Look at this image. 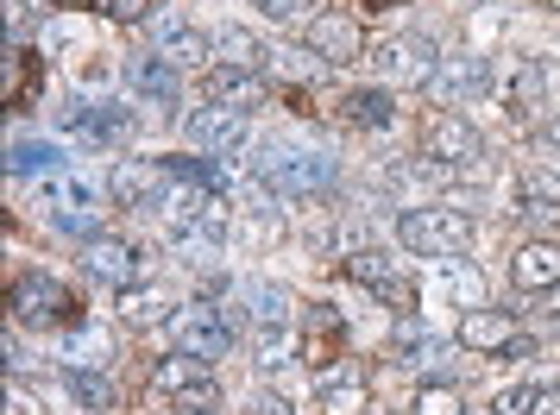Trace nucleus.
<instances>
[{"instance_id":"f257e3e1","label":"nucleus","mask_w":560,"mask_h":415,"mask_svg":"<svg viewBox=\"0 0 560 415\" xmlns=\"http://www.w3.org/2000/svg\"><path fill=\"white\" fill-rule=\"evenodd\" d=\"M472 214H459V208H409L404 221H397V239H404V252L416 259H459L466 246H472Z\"/></svg>"},{"instance_id":"f03ea898","label":"nucleus","mask_w":560,"mask_h":415,"mask_svg":"<svg viewBox=\"0 0 560 415\" xmlns=\"http://www.w3.org/2000/svg\"><path fill=\"white\" fill-rule=\"evenodd\" d=\"M365 63H372V76H378L384 88H429L441 51H434L422 32H397V38H378V45L365 51Z\"/></svg>"},{"instance_id":"7ed1b4c3","label":"nucleus","mask_w":560,"mask_h":415,"mask_svg":"<svg viewBox=\"0 0 560 415\" xmlns=\"http://www.w3.org/2000/svg\"><path fill=\"white\" fill-rule=\"evenodd\" d=\"M171 340H177V353H189V359H228L233 340H240V328L228 321V309H208V303H189V309L171 315Z\"/></svg>"},{"instance_id":"20e7f679","label":"nucleus","mask_w":560,"mask_h":415,"mask_svg":"<svg viewBox=\"0 0 560 415\" xmlns=\"http://www.w3.org/2000/svg\"><path fill=\"white\" fill-rule=\"evenodd\" d=\"M265 182H271V195L303 202V195H328L334 182H340V164L322 152H271L265 157Z\"/></svg>"},{"instance_id":"39448f33","label":"nucleus","mask_w":560,"mask_h":415,"mask_svg":"<svg viewBox=\"0 0 560 415\" xmlns=\"http://www.w3.org/2000/svg\"><path fill=\"white\" fill-rule=\"evenodd\" d=\"M107 189H114V202L132 208V214H139V208H164L171 195H177V170L158 164V157H120Z\"/></svg>"},{"instance_id":"423d86ee","label":"nucleus","mask_w":560,"mask_h":415,"mask_svg":"<svg viewBox=\"0 0 560 415\" xmlns=\"http://www.w3.org/2000/svg\"><path fill=\"white\" fill-rule=\"evenodd\" d=\"M13 321L20 328H70L77 321V296L57 289L51 277H20L13 284Z\"/></svg>"},{"instance_id":"0eeeda50","label":"nucleus","mask_w":560,"mask_h":415,"mask_svg":"<svg viewBox=\"0 0 560 415\" xmlns=\"http://www.w3.org/2000/svg\"><path fill=\"white\" fill-rule=\"evenodd\" d=\"M422 152L441 164V170H466V164H479L485 157V139L472 120H459V114H434L429 127H422Z\"/></svg>"},{"instance_id":"6e6552de","label":"nucleus","mask_w":560,"mask_h":415,"mask_svg":"<svg viewBox=\"0 0 560 415\" xmlns=\"http://www.w3.org/2000/svg\"><path fill=\"white\" fill-rule=\"evenodd\" d=\"M82 264H89V277H102V284H114V289H132L145 277V252H139L132 239H114V234L82 239Z\"/></svg>"},{"instance_id":"1a4fd4ad","label":"nucleus","mask_w":560,"mask_h":415,"mask_svg":"<svg viewBox=\"0 0 560 415\" xmlns=\"http://www.w3.org/2000/svg\"><path fill=\"white\" fill-rule=\"evenodd\" d=\"M57 127L89 139V145H120L132 132V114L114 102H70V107H57Z\"/></svg>"},{"instance_id":"9d476101","label":"nucleus","mask_w":560,"mask_h":415,"mask_svg":"<svg viewBox=\"0 0 560 415\" xmlns=\"http://www.w3.org/2000/svg\"><path fill=\"white\" fill-rule=\"evenodd\" d=\"M459 346L472 353H510V359H529V340L516 334V321L504 309H466L459 315Z\"/></svg>"},{"instance_id":"9b49d317","label":"nucleus","mask_w":560,"mask_h":415,"mask_svg":"<svg viewBox=\"0 0 560 415\" xmlns=\"http://www.w3.org/2000/svg\"><path fill=\"white\" fill-rule=\"evenodd\" d=\"M183 132H189V145H202V152L240 157V145H246V114H240V107L208 102V107H196V114L183 120Z\"/></svg>"},{"instance_id":"f8f14e48","label":"nucleus","mask_w":560,"mask_h":415,"mask_svg":"<svg viewBox=\"0 0 560 415\" xmlns=\"http://www.w3.org/2000/svg\"><path fill=\"white\" fill-rule=\"evenodd\" d=\"M308 57H322L328 70H347V63H365V38L347 13H322L308 26Z\"/></svg>"},{"instance_id":"ddd939ff","label":"nucleus","mask_w":560,"mask_h":415,"mask_svg":"<svg viewBox=\"0 0 560 415\" xmlns=\"http://www.w3.org/2000/svg\"><path fill=\"white\" fill-rule=\"evenodd\" d=\"M347 277L372 289L384 309H409V303H416L409 277H404V271H397L390 259H384V252H347Z\"/></svg>"},{"instance_id":"4468645a","label":"nucleus","mask_w":560,"mask_h":415,"mask_svg":"<svg viewBox=\"0 0 560 415\" xmlns=\"http://www.w3.org/2000/svg\"><path fill=\"white\" fill-rule=\"evenodd\" d=\"M447 359V340L422 328L416 315H404L397 328H390V365H404V371H434V365Z\"/></svg>"},{"instance_id":"2eb2a0df","label":"nucleus","mask_w":560,"mask_h":415,"mask_svg":"<svg viewBox=\"0 0 560 415\" xmlns=\"http://www.w3.org/2000/svg\"><path fill=\"white\" fill-rule=\"evenodd\" d=\"M152 45H158V57H171V63H202V57H214L208 51V32H196L183 13H171V7H158L152 13Z\"/></svg>"},{"instance_id":"dca6fc26","label":"nucleus","mask_w":560,"mask_h":415,"mask_svg":"<svg viewBox=\"0 0 560 415\" xmlns=\"http://www.w3.org/2000/svg\"><path fill=\"white\" fill-rule=\"evenodd\" d=\"M510 284L529 289V296H535V289H541V296L560 289V239H529V246L510 259Z\"/></svg>"},{"instance_id":"f3484780","label":"nucleus","mask_w":560,"mask_h":415,"mask_svg":"<svg viewBox=\"0 0 560 415\" xmlns=\"http://www.w3.org/2000/svg\"><path fill=\"white\" fill-rule=\"evenodd\" d=\"M429 88L441 95V102H472V95L491 88V63H485V57H441Z\"/></svg>"},{"instance_id":"a211bd4d","label":"nucleus","mask_w":560,"mask_h":415,"mask_svg":"<svg viewBox=\"0 0 560 415\" xmlns=\"http://www.w3.org/2000/svg\"><path fill=\"white\" fill-rule=\"evenodd\" d=\"M127 82H132V95L139 102H158V107H177V95H183V76H177V63L171 57H132L127 63Z\"/></svg>"},{"instance_id":"6ab92c4d","label":"nucleus","mask_w":560,"mask_h":415,"mask_svg":"<svg viewBox=\"0 0 560 415\" xmlns=\"http://www.w3.org/2000/svg\"><path fill=\"white\" fill-rule=\"evenodd\" d=\"M240 309H246V328H290L296 296L283 284H240Z\"/></svg>"},{"instance_id":"aec40b11","label":"nucleus","mask_w":560,"mask_h":415,"mask_svg":"<svg viewBox=\"0 0 560 415\" xmlns=\"http://www.w3.org/2000/svg\"><path fill=\"white\" fill-rule=\"evenodd\" d=\"M504 107L510 114H529V107H541V95H548V70L535 63V57H510L504 63Z\"/></svg>"},{"instance_id":"412c9836","label":"nucleus","mask_w":560,"mask_h":415,"mask_svg":"<svg viewBox=\"0 0 560 415\" xmlns=\"http://www.w3.org/2000/svg\"><path fill=\"white\" fill-rule=\"evenodd\" d=\"M208 51H214L221 70H253V76H258V63H265V45H258L246 26H233V20L208 32Z\"/></svg>"},{"instance_id":"4be33fe9","label":"nucleus","mask_w":560,"mask_h":415,"mask_svg":"<svg viewBox=\"0 0 560 415\" xmlns=\"http://www.w3.org/2000/svg\"><path fill=\"white\" fill-rule=\"evenodd\" d=\"M7 170L13 177H57L63 170V152H57L51 139H13L7 145Z\"/></svg>"},{"instance_id":"5701e85b","label":"nucleus","mask_w":560,"mask_h":415,"mask_svg":"<svg viewBox=\"0 0 560 415\" xmlns=\"http://www.w3.org/2000/svg\"><path fill=\"white\" fill-rule=\"evenodd\" d=\"M253 353L265 371H283L303 359V340H296V328H253Z\"/></svg>"},{"instance_id":"b1692460","label":"nucleus","mask_w":560,"mask_h":415,"mask_svg":"<svg viewBox=\"0 0 560 415\" xmlns=\"http://www.w3.org/2000/svg\"><path fill=\"white\" fill-rule=\"evenodd\" d=\"M208 102L253 114V107H258V76H253V70H214V76H208Z\"/></svg>"},{"instance_id":"393cba45","label":"nucleus","mask_w":560,"mask_h":415,"mask_svg":"<svg viewBox=\"0 0 560 415\" xmlns=\"http://www.w3.org/2000/svg\"><path fill=\"white\" fill-rule=\"evenodd\" d=\"M171 309H177V303H171V289H120V315H127L132 328H158V321H171Z\"/></svg>"},{"instance_id":"a878e982","label":"nucleus","mask_w":560,"mask_h":415,"mask_svg":"<svg viewBox=\"0 0 560 415\" xmlns=\"http://www.w3.org/2000/svg\"><path fill=\"white\" fill-rule=\"evenodd\" d=\"M523 221H535V227H560V182L548 177H523V208H516Z\"/></svg>"},{"instance_id":"bb28decb","label":"nucleus","mask_w":560,"mask_h":415,"mask_svg":"<svg viewBox=\"0 0 560 415\" xmlns=\"http://www.w3.org/2000/svg\"><path fill=\"white\" fill-rule=\"evenodd\" d=\"M340 114L353 120V127H390L397 120V107H390V88H359L340 102Z\"/></svg>"},{"instance_id":"cd10ccee","label":"nucleus","mask_w":560,"mask_h":415,"mask_svg":"<svg viewBox=\"0 0 560 415\" xmlns=\"http://www.w3.org/2000/svg\"><path fill=\"white\" fill-rule=\"evenodd\" d=\"M202 371H208L202 359H189V353H177V359H164V365L152 371V390H158V396H164V390H189L196 378H202Z\"/></svg>"},{"instance_id":"c85d7f7f","label":"nucleus","mask_w":560,"mask_h":415,"mask_svg":"<svg viewBox=\"0 0 560 415\" xmlns=\"http://www.w3.org/2000/svg\"><path fill=\"white\" fill-rule=\"evenodd\" d=\"M334 346H347V328H340L334 315H315V334L303 340V359L328 365V353H334Z\"/></svg>"},{"instance_id":"c756f323","label":"nucleus","mask_w":560,"mask_h":415,"mask_svg":"<svg viewBox=\"0 0 560 415\" xmlns=\"http://www.w3.org/2000/svg\"><path fill=\"white\" fill-rule=\"evenodd\" d=\"M416 415H466V396L454 384H422L416 390Z\"/></svg>"},{"instance_id":"7c9ffc66","label":"nucleus","mask_w":560,"mask_h":415,"mask_svg":"<svg viewBox=\"0 0 560 415\" xmlns=\"http://www.w3.org/2000/svg\"><path fill=\"white\" fill-rule=\"evenodd\" d=\"M177 410H189V415H221V384L202 371L189 390H177Z\"/></svg>"},{"instance_id":"2f4dec72","label":"nucleus","mask_w":560,"mask_h":415,"mask_svg":"<svg viewBox=\"0 0 560 415\" xmlns=\"http://www.w3.org/2000/svg\"><path fill=\"white\" fill-rule=\"evenodd\" d=\"M26 76H32V51H7V107H26Z\"/></svg>"},{"instance_id":"473e14b6","label":"nucleus","mask_w":560,"mask_h":415,"mask_svg":"<svg viewBox=\"0 0 560 415\" xmlns=\"http://www.w3.org/2000/svg\"><path fill=\"white\" fill-rule=\"evenodd\" d=\"M253 7L265 13V20H283V26H290V20H308L322 0H253Z\"/></svg>"},{"instance_id":"72a5a7b5","label":"nucleus","mask_w":560,"mask_h":415,"mask_svg":"<svg viewBox=\"0 0 560 415\" xmlns=\"http://www.w3.org/2000/svg\"><path fill=\"white\" fill-rule=\"evenodd\" d=\"M77 396H82V410L95 415V410H107L114 403V390L102 384V378H89V371H77Z\"/></svg>"},{"instance_id":"f704fd0d","label":"nucleus","mask_w":560,"mask_h":415,"mask_svg":"<svg viewBox=\"0 0 560 415\" xmlns=\"http://www.w3.org/2000/svg\"><path fill=\"white\" fill-rule=\"evenodd\" d=\"M523 415H560V384H535L523 396Z\"/></svg>"},{"instance_id":"c9c22d12","label":"nucleus","mask_w":560,"mask_h":415,"mask_svg":"<svg viewBox=\"0 0 560 415\" xmlns=\"http://www.w3.org/2000/svg\"><path fill=\"white\" fill-rule=\"evenodd\" d=\"M107 20H152V0H95Z\"/></svg>"},{"instance_id":"e433bc0d","label":"nucleus","mask_w":560,"mask_h":415,"mask_svg":"<svg viewBox=\"0 0 560 415\" xmlns=\"http://www.w3.org/2000/svg\"><path fill=\"white\" fill-rule=\"evenodd\" d=\"M523 396H529V390H504V396L491 403V415H523Z\"/></svg>"},{"instance_id":"4c0bfd02","label":"nucleus","mask_w":560,"mask_h":415,"mask_svg":"<svg viewBox=\"0 0 560 415\" xmlns=\"http://www.w3.org/2000/svg\"><path fill=\"white\" fill-rule=\"evenodd\" d=\"M253 415H290V403H283V396H271V390H265V396H258V403H253Z\"/></svg>"},{"instance_id":"58836bf2","label":"nucleus","mask_w":560,"mask_h":415,"mask_svg":"<svg viewBox=\"0 0 560 415\" xmlns=\"http://www.w3.org/2000/svg\"><path fill=\"white\" fill-rule=\"evenodd\" d=\"M548 145H555V152H560V120H548Z\"/></svg>"},{"instance_id":"ea45409f","label":"nucleus","mask_w":560,"mask_h":415,"mask_svg":"<svg viewBox=\"0 0 560 415\" xmlns=\"http://www.w3.org/2000/svg\"><path fill=\"white\" fill-rule=\"evenodd\" d=\"M164 415H189V410H177V403H171V410H164Z\"/></svg>"},{"instance_id":"a19ab883","label":"nucleus","mask_w":560,"mask_h":415,"mask_svg":"<svg viewBox=\"0 0 560 415\" xmlns=\"http://www.w3.org/2000/svg\"><path fill=\"white\" fill-rule=\"evenodd\" d=\"M548 7H555V13H560V0H548Z\"/></svg>"}]
</instances>
